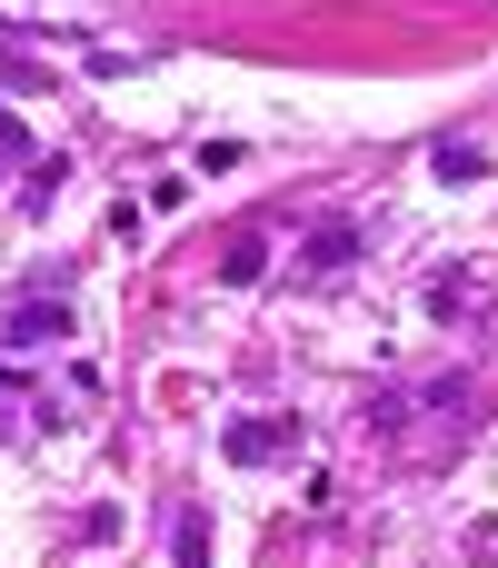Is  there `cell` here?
<instances>
[{
	"mask_svg": "<svg viewBox=\"0 0 498 568\" xmlns=\"http://www.w3.org/2000/svg\"><path fill=\"white\" fill-rule=\"evenodd\" d=\"M70 329V310L60 300H10V320H0V349H50Z\"/></svg>",
	"mask_w": 498,
	"mask_h": 568,
	"instance_id": "6da1fadb",
	"label": "cell"
},
{
	"mask_svg": "<svg viewBox=\"0 0 498 568\" xmlns=\"http://www.w3.org/2000/svg\"><path fill=\"white\" fill-rule=\"evenodd\" d=\"M170 549H180V568H210V519H200V509H180V529H170Z\"/></svg>",
	"mask_w": 498,
	"mask_h": 568,
	"instance_id": "5b68a950",
	"label": "cell"
},
{
	"mask_svg": "<svg viewBox=\"0 0 498 568\" xmlns=\"http://www.w3.org/2000/svg\"><path fill=\"white\" fill-rule=\"evenodd\" d=\"M349 260H359V220H319V230H309V270H319V280H339Z\"/></svg>",
	"mask_w": 498,
	"mask_h": 568,
	"instance_id": "3957f363",
	"label": "cell"
},
{
	"mask_svg": "<svg viewBox=\"0 0 498 568\" xmlns=\"http://www.w3.org/2000/svg\"><path fill=\"white\" fill-rule=\"evenodd\" d=\"M469 300H479V290H469V280H429V310H439V320H459V310H469Z\"/></svg>",
	"mask_w": 498,
	"mask_h": 568,
	"instance_id": "52a82bcc",
	"label": "cell"
},
{
	"mask_svg": "<svg viewBox=\"0 0 498 568\" xmlns=\"http://www.w3.org/2000/svg\"><path fill=\"white\" fill-rule=\"evenodd\" d=\"M10 40H20V30H10V20H0V50H10Z\"/></svg>",
	"mask_w": 498,
	"mask_h": 568,
	"instance_id": "9c48e42d",
	"label": "cell"
},
{
	"mask_svg": "<svg viewBox=\"0 0 498 568\" xmlns=\"http://www.w3.org/2000/svg\"><path fill=\"white\" fill-rule=\"evenodd\" d=\"M260 270H270V240H230V260H220V280H230V290H250Z\"/></svg>",
	"mask_w": 498,
	"mask_h": 568,
	"instance_id": "277c9868",
	"label": "cell"
},
{
	"mask_svg": "<svg viewBox=\"0 0 498 568\" xmlns=\"http://www.w3.org/2000/svg\"><path fill=\"white\" fill-rule=\"evenodd\" d=\"M429 170H439V180H479V170H489V160H479V150H469V140H439V150H429Z\"/></svg>",
	"mask_w": 498,
	"mask_h": 568,
	"instance_id": "8992f818",
	"label": "cell"
},
{
	"mask_svg": "<svg viewBox=\"0 0 498 568\" xmlns=\"http://www.w3.org/2000/svg\"><path fill=\"white\" fill-rule=\"evenodd\" d=\"M289 439H299V419H240V429L220 439V459H230V469H260V459H280Z\"/></svg>",
	"mask_w": 498,
	"mask_h": 568,
	"instance_id": "7a4b0ae2",
	"label": "cell"
},
{
	"mask_svg": "<svg viewBox=\"0 0 498 568\" xmlns=\"http://www.w3.org/2000/svg\"><path fill=\"white\" fill-rule=\"evenodd\" d=\"M0 389H10V379H0Z\"/></svg>",
	"mask_w": 498,
	"mask_h": 568,
	"instance_id": "30bf717a",
	"label": "cell"
},
{
	"mask_svg": "<svg viewBox=\"0 0 498 568\" xmlns=\"http://www.w3.org/2000/svg\"><path fill=\"white\" fill-rule=\"evenodd\" d=\"M20 150H30V130H20V120L0 110V160H20Z\"/></svg>",
	"mask_w": 498,
	"mask_h": 568,
	"instance_id": "ba28073f",
	"label": "cell"
}]
</instances>
